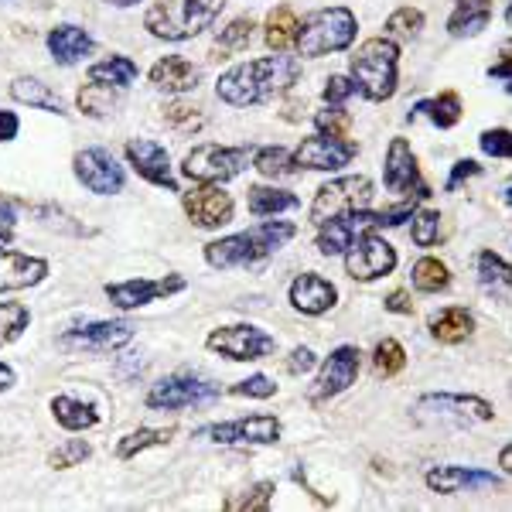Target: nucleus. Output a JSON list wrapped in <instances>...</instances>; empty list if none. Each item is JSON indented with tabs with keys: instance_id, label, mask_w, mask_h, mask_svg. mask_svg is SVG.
<instances>
[{
	"instance_id": "obj_29",
	"label": "nucleus",
	"mask_w": 512,
	"mask_h": 512,
	"mask_svg": "<svg viewBox=\"0 0 512 512\" xmlns=\"http://www.w3.org/2000/svg\"><path fill=\"white\" fill-rule=\"evenodd\" d=\"M297 205H301V198L277 185H250V192H246V209H250L253 219H277L297 209Z\"/></svg>"
},
{
	"instance_id": "obj_57",
	"label": "nucleus",
	"mask_w": 512,
	"mask_h": 512,
	"mask_svg": "<svg viewBox=\"0 0 512 512\" xmlns=\"http://www.w3.org/2000/svg\"><path fill=\"white\" fill-rule=\"evenodd\" d=\"M21 134V117L18 110H0V144H11Z\"/></svg>"
},
{
	"instance_id": "obj_60",
	"label": "nucleus",
	"mask_w": 512,
	"mask_h": 512,
	"mask_svg": "<svg viewBox=\"0 0 512 512\" xmlns=\"http://www.w3.org/2000/svg\"><path fill=\"white\" fill-rule=\"evenodd\" d=\"M499 465H502V472L512 475V444H506V448L499 451Z\"/></svg>"
},
{
	"instance_id": "obj_15",
	"label": "nucleus",
	"mask_w": 512,
	"mask_h": 512,
	"mask_svg": "<svg viewBox=\"0 0 512 512\" xmlns=\"http://www.w3.org/2000/svg\"><path fill=\"white\" fill-rule=\"evenodd\" d=\"M185 291V277L181 274H164L158 280L151 277H130V280H117V284H106L103 294L106 301L117 311H137L151 301H161V297H175Z\"/></svg>"
},
{
	"instance_id": "obj_61",
	"label": "nucleus",
	"mask_w": 512,
	"mask_h": 512,
	"mask_svg": "<svg viewBox=\"0 0 512 512\" xmlns=\"http://www.w3.org/2000/svg\"><path fill=\"white\" fill-rule=\"evenodd\" d=\"M11 239H14V226H4V222H0V246L11 243Z\"/></svg>"
},
{
	"instance_id": "obj_13",
	"label": "nucleus",
	"mask_w": 512,
	"mask_h": 512,
	"mask_svg": "<svg viewBox=\"0 0 512 512\" xmlns=\"http://www.w3.org/2000/svg\"><path fill=\"white\" fill-rule=\"evenodd\" d=\"M219 396V386L212 379H202L195 373H175L164 376L147 390V407L151 410H185V407H202Z\"/></svg>"
},
{
	"instance_id": "obj_36",
	"label": "nucleus",
	"mask_w": 512,
	"mask_h": 512,
	"mask_svg": "<svg viewBox=\"0 0 512 512\" xmlns=\"http://www.w3.org/2000/svg\"><path fill=\"white\" fill-rule=\"evenodd\" d=\"M161 120L168 123L171 130H178V134L192 137L205 127V106L192 103V99L171 96L168 103L161 106Z\"/></svg>"
},
{
	"instance_id": "obj_11",
	"label": "nucleus",
	"mask_w": 512,
	"mask_h": 512,
	"mask_svg": "<svg viewBox=\"0 0 512 512\" xmlns=\"http://www.w3.org/2000/svg\"><path fill=\"white\" fill-rule=\"evenodd\" d=\"M123 164H127L137 178H144L147 185L164 188V192H181L175 161H171L168 147L158 144V140L130 137L127 144H123Z\"/></svg>"
},
{
	"instance_id": "obj_62",
	"label": "nucleus",
	"mask_w": 512,
	"mask_h": 512,
	"mask_svg": "<svg viewBox=\"0 0 512 512\" xmlns=\"http://www.w3.org/2000/svg\"><path fill=\"white\" fill-rule=\"evenodd\" d=\"M103 4H110V7H137L140 0H103Z\"/></svg>"
},
{
	"instance_id": "obj_22",
	"label": "nucleus",
	"mask_w": 512,
	"mask_h": 512,
	"mask_svg": "<svg viewBox=\"0 0 512 512\" xmlns=\"http://www.w3.org/2000/svg\"><path fill=\"white\" fill-rule=\"evenodd\" d=\"M287 301H291V308L301 311V315L321 318L338 304V287L332 284V280L321 277V274H297L291 280Z\"/></svg>"
},
{
	"instance_id": "obj_43",
	"label": "nucleus",
	"mask_w": 512,
	"mask_h": 512,
	"mask_svg": "<svg viewBox=\"0 0 512 512\" xmlns=\"http://www.w3.org/2000/svg\"><path fill=\"white\" fill-rule=\"evenodd\" d=\"M403 369H407V349H403V342H396V338H383V342H376L373 373L379 379H393V376H400Z\"/></svg>"
},
{
	"instance_id": "obj_31",
	"label": "nucleus",
	"mask_w": 512,
	"mask_h": 512,
	"mask_svg": "<svg viewBox=\"0 0 512 512\" xmlns=\"http://www.w3.org/2000/svg\"><path fill=\"white\" fill-rule=\"evenodd\" d=\"M253 35H256V21L246 18V14H239L226 24V28L219 31L216 41H212L209 48V62H226L229 55H239L246 52V48L253 45Z\"/></svg>"
},
{
	"instance_id": "obj_52",
	"label": "nucleus",
	"mask_w": 512,
	"mask_h": 512,
	"mask_svg": "<svg viewBox=\"0 0 512 512\" xmlns=\"http://www.w3.org/2000/svg\"><path fill=\"white\" fill-rule=\"evenodd\" d=\"M355 93H359V89H355L352 76H342V72H335V76H328V79H325L321 99H325V106H345Z\"/></svg>"
},
{
	"instance_id": "obj_41",
	"label": "nucleus",
	"mask_w": 512,
	"mask_h": 512,
	"mask_svg": "<svg viewBox=\"0 0 512 512\" xmlns=\"http://www.w3.org/2000/svg\"><path fill=\"white\" fill-rule=\"evenodd\" d=\"M424 24H427V14L420 11V7H396L390 18H386V38H393L396 45L414 41L424 35Z\"/></svg>"
},
{
	"instance_id": "obj_18",
	"label": "nucleus",
	"mask_w": 512,
	"mask_h": 512,
	"mask_svg": "<svg viewBox=\"0 0 512 512\" xmlns=\"http://www.w3.org/2000/svg\"><path fill=\"white\" fill-rule=\"evenodd\" d=\"M359 369H362V352L359 345H338V349L321 362L315 383H311V403H325L332 396L345 393L349 386L359 379Z\"/></svg>"
},
{
	"instance_id": "obj_37",
	"label": "nucleus",
	"mask_w": 512,
	"mask_h": 512,
	"mask_svg": "<svg viewBox=\"0 0 512 512\" xmlns=\"http://www.w3.org/2000/svg\"><path fill=\"white\" fill-rule=\"evenodd\" d=\"M76 110L89 120H106L117 110V89L99 86V82H86L76 93Z\"/></svg>"
},
{
	"instance_id": "obj_33",
	"label": "nucleus",
	"mask_w": 512,
	"mask_h": 512,
	"mask_svg": "<svg viewBox=\"0 0 512 512\" xmlns=\"http://www.w3.org/2000/svg\"><path fill=\"white\" fill-rule=\"evenodd\" d=\"M297 24L301 18L294 14V7L287 4H277L274 11L267 14V21H263V41H267V48L274 55H287L294 48V38H297Z\"/></svg>"
},
{
	"instance_id": "obj_47",
	"label": "nucleus",
	"mask_w": 512,
	"mask_h": 512,
	"mask_svg": "<svg viewBox=\"0 0 512 512\" xmlns=\"http://www.w3.org/2000/svg\"><path fill=\"white\" fill-rule=\"evenodd\" d=\"M270 499H274V482H256L250 489H243L233 499H226V509L236 512H267Z\"/></svg>"
},
{
	"instance_id": "obj_58",
	"label": "nucleus",
	"mask_w": 512,
	"mask_h": 512,
	"mask_svg": "<svg viewBox=\"0 0 512 512\" xmlns=\"http://www.w3.org/2000/svg\"><path fill=\"white\" fill-rule=\"evenodd\" d=\"M0 222H4V226H18V205L7 195H0Z\"/></svg>"
},
{
	"instance_id": "obj_12",
	"label": "nucleus",
	"mask_w": 512,
	"mask_h": 512,
	"mask_svg": "<svg viewBox=\"0 0 512 512\" xmlns=\"http://www.w3.org/2000/svg\"><path fill=\"white\" fill-rule=\"evenodd\" d=\"M72 175L93 195H120L127 188V168L106 147H82L72 154Z\"/></svg>"
},
{
	"instance_id": "obj_20",
	"label": "nucleus",
	"mask_w": 512,
	"mask_h": 512,
	"mask_svg": "<svg viewBox=\"0 0 512 512\" xmlns=\"http://www.w3.org/2000/svg\"><path fill=\"white\" fill-rule=\"evenodd\" d=\"M417 410L434 414V417L468 420V424H475V420L489 424V420H495L492 403L482 400V396H475V393H427V396H420Z\"/></svg>"
},
{
	"instance_id": "obj_17",
	"label": "nucleus",
	"mask_w": 512,
	"mask_h": 512,
	"mask_svg": "<svg viewBox=\"0 0 512 512\" xmlns=\"http://www.w3.org/2000/svg\"><path fill=\"white\" fill-rule=\"evenodd\" d=\"M181 209H185V216L195 229H222L236 216L233 195L222 185H195L188 192H181Z\"/></svg>"
},
{
	"instance_id": "obj_2",
	"label": "nucleus",
	"mask_w": 512,
	"mask_h": 512,
	"mask_svg": "<svg viewBox=\"0 0 512 512\" xmlns=\"http://www.w3.org/2000/svg\"><path fill=\"white\" fill-rule=\"evenodd\" d=\"M297 236L291 219H263L256 226L233 236H219L205 246V263L212 270H233V267H256L280 246H287Z\"/></svg>"
},
{
	"instance_id": "obj_63",
	"label": "nucleus",
	"mask_w": 512,
	"mask_h": 512,
	"mask_svg": "<svg viewBox=\"0 0 512 512\" xmlns=\"http://www.w3.org/2000/svg\"><path fill=\"white\" fill-rule=\"evenodd\" d=\"M502 198H506V205H509V209H512V185L506 188V192H502Z\"/></svg>"
},
{
	"instance_id": "obj_26",
	"label": "nucleus",
	"mask_w": 512,
	"mask_h": 512,
	"mask_svg": "<svg viewBox=\"0 0 512 512\" xmlns=\"http://www.w3.org/2000/svg\"><path fill=\"white\" fill-rule=\"evenodd\" d=\"M492 11V0H454V11L444 28L451 38H475L492 24Z\"/></svg>"
},
{
	"instance_id": "obj_53",
	"label": "nucleus",
	"mask_w": 512,
	"mask_h": 512,
	"mask_svg": "<svg viewBox=\"0 0 512 512\" xmlns=\"http://www.w3.org/2000/svg\"><path fill=\"white\" fill-rule=\"evenodd\" d=\"M478 175H485V168L478 161H472V158H461L458 164H454V168L448 171V192H458L461 185H465V181H472V178H478Z\"/></svg>"
},
{
	"instance_id": "obj_59",
	"label": "nucleus",
	"mask_w": 512,
	"mask_h": 512,
	"mask_svg": "<svg viewBox=\"0 0 512 512\" xmlns=\"http://www.w3.org/2000/svg\"><path fill=\"white\" fill-rule=\"evenodd\" d=\"M14 379H18V376H14V369H11V366H4V362H0V393H7V390H11V386H14Z\"/></svg>"
},
{
	"instance_id": "obj_55",
	"label": "nucleus",
	"mask_w": 512,
	"mask_h": 512,
	"mask_svg": "<svg viewBox=\"0 0 512 512\" xmlns=\"http://www.w3.org/2000/svg\"><path fill=\"white\" fill-rule=\"evenodd\" d=\"M485 76H489L492 82H499L506 93H512V55H502L499 62H492L489 69H485Z\"/></svg>"
},
{
	"instance_id": "obj_34",
	"label": "nucleus",
	"mask_w": 512,
	"mask_h": 512,
	"mask_svg": "<svg viewBox=\"0 0 512 512\" xmlns=\"http://www.w3.org/2000/svg\"><path fill=\"white\" fill-rule=\"evenodd\" d=\"M475 274H478V284H482L485 291L509 297L512 301V263L506 260V256H499L495 250H482L475 256Z\"/></svg>"
},
{
	"instance_id": "obj_42",
	"label": "nucleus",
	"mask_w": 512,
	"mask_h": 512,
	"mask_svg": "<svg viewBox=\"0 0 512 512\" xmlns=\"http://www.w3.org/2000/svg\"><path fill=\"white\" fill-rule=\"evenodd\" d=\"M253 168L260 171L263 178H287L294 175V151L280 144H267V147H256L253 151Z\"/></svg>"
},
{
	"instance_id": "obj_46",
	"label": "nucleus",
	"mask_w": 512,
	"mask_h": 512,
	"mask_svg": "<svg viewBox=\"0 0 512 512\" xmlns=\"http://www.w3.org/2000/svg\"><path fill=\"white\" fill-rule=\"evenodd\" d=\"M89 458H93V444L82 441V437H69V441L59 444V448L48 454V465H52L55 472H65V468L86 465Z\"/></svg>"
},
{
	"instance_id": "obj_32",
	"label": "nucleus",
	"mask_w": 512,
	"mask_h": 512,
	"mask_svg": "<svg viewBox=\"0 0 512 512\" xmlns=\"http://www.w3.org/2000/svg\"><path fill=\"white\" fill-rule=\"evenodd\" d=\"M52 417H55V424L65 427V431H72V434L93 431V427L99 424V414H96L93 403L79 400V396H72V393L55 396V400H52Z\"/></svg>"
},
{
	"instance_id": "obj_56",
	"label": "nucleus",
	"mask_w": 512,
	"mask_h": 512,
	"mask_svg": "<svg viewBox=\"0 0 512 512\" xmlns=\"http://www.w3.org/2000/svg\"><path fill=\"white\" fill-rule=\"evenodd\" d=\"M390 315H414V301H410V291L396 287L393 294H386V304H383Z\"/></svg>"
},
{
	"instance_id": "obj_28",
	"label": "nucleus",
	"mask_w": 512,
	"mask_h": 512,
	"mask_svg": "<svg viewBox=\"0 0 512 512\" xmlns=\"http://www.w3.org/2000/svg\"><path fill=\"white\" fill-rule=\"evenodd\" d=\"M417 117H427L437 130H454L461 123V117H465V103H461V96L454 93V89H444V93L414 103L410 120H417Z\"/></svg>"
},
{
	"instance_id": "obj_7",
	"label": "nucleus",
	"mask_w": 512,
	"mask_h": 512,
	"mask_svg": "<svg viewBox=\"0 0 512 512\" xmlns=\"http://www.w3.org/2000/svg\"><path fill=\"white\" fill-rule=\"evenodd\" d=\"M250 168V147L195 144L181 161V175L195 185H226Z\"/></svg>"
},
{
	"instance_id": "obj_5",
	"label": "nucleus",
	"mask_w": 512,
	"mask_h": 512,
	"mask_svg": "<svg viewBox=\"0 0 512 512\" xmlns=\"http://www.w3.org/2000/svg\"><path fill=\"white\" fill-rule=\"evenodd\" d=\"M359 38V18L349 7H318L297 24L294 52L301 59H328V55L349 52Z\"/></svg>"
},
{
	"instance_id": "obj_30",
	"label": "nucleus",
	"mask_w": 512,
	"mask_h": 512,
	"mask_svg": "<svg viewBox=\"0 0 512 512\" xmlns=\"http://www.w3.org/2000/svg\"><path fill=\"white\" fill-rule=\"evenodd\" d=\"M431 338L441 345H461L475 335V315L468 308H444L431 318Z\"/></svg>"
},
{
	"instance_id": "obj_1",
	"label": "nucleus",
	"mask_w": 512,
	"mask_h": 512,
	"mask_svg": "<svg viewBox=\"0 0 512 512\" xmlns=\"http://www.w3.org/2000/svg\"><path fill=\"white\" fill-rule=\"evenodd\" d=\"M301 79V62L294 55H263L253 62L229 65L216 82V96L233 110H250L294 86Z\"/></svg>"
},
{
	"instance_id": "obj_39",
	"label": "nucleus",
	"mask_w": 512,
	"mask_h": 512,
	"mask_svg": "<svg viewBox=\"0 0 512 512\" xmlns=\"http://www.w3.org/2000/svg\"><path fill=\"white\" fill-rule=\"evenodd\" d=\"M171 441H175V427H137L134 434L120 437L117 458L120 461H134L140 451L161 448V444H171Z\"/></svg>"
},
{
	"instance_id": "obj_49",
	"label": "nucleus",
	"mask_w": 512,
	"mask_h": 512,
	"mask_svg": "<svg viewBox=\"0 0 512 512\" xmlns=\"http://www.w3.org/2000/svg\"><path fill=\"white\" fill-rule=\"evenodd\" d=\"M311 123H315V134H325V137H349V113H345V106H325V110H318L315 117H311Z\"/></svg>"
},
{
	"instance_id": "obj_38",
	"label": "nucleus",
	"mask_w": 512,
	"mask_h": 512,
	"mask_svg": "<svg viewBox=\"0 0 512 512\" xmlns=\"http://www.w3.org/2000/svg\"><path fill=\"white\" fill-rule=\"evenodd\" d=\"M355 233V219H332V222H321L318 226V236H315V246L321 250V256H345V250L352 246Z\"/></svg>"
},
{
	"instance_id": "obj_3",
	"label": "nucleus",
	"mask_w": 512,
	"mask_h": 512,
	"mask_svg": "<svg viewBox=\"0 0 512 512\" xmlns=\"http://www.w3.org/2000/svg\"><path fill=\"white\" fill-rule=\"evenodd\" d=\"M226 0H154L144 14L147 35L158 41H192L222 18Z\"/></svg>"
},
{
	"instance_id": "obj_23",
	"label": "nucleus",
	"mask_w": 512,
	"mask_h": 512,
	"mask_svg": "<svg viewBox=\"0 0 512 512\" xmlns=\"http://www.w3.org/2000/svg\"><path fill=\"white\" fill-rule=\"evenodd\" d=\"M424 485L434 495H458V492H475V489H495L499 475L482 472V468H465V465H434L424 475Z\"/></svg>"
},
{
	"instance_id": "obj_4",
	"label": "nucleus",
	"mask_w": 512,
	"mask_h": 512,
	"mask_svg": "<svg viewBox=\"0 0 512 512\" xmlns=\"http://www.w3.org/2000/svg\"><path fill=\"white\" fill-rule=\"evenodd\" d=\"M349 76L369 103H386L400 86V45L393 38H366L355 48Z\"/></svg>"
},
{
	"instance_id": "obj_6",
	"label": "nucleus",
	"mask_w": 512,
	"mask_h": 512,
	"mask_svg": "<svg viewBox=\"0 0 512 512\" xmlns=\"http://www.w3.org/2000/svg\"><path fill=\"white\" fill-rule=\"evenodd\" d=\"M373 192L376 185L369 175H342L325 181L318 188L315 202H311V222L321 226V222H332V219H352L355 212L373 205Z\"/></svg>"
},
{
	"instance_id": "obj_51",
	"label": "nucleus",
	"mask_w": 512,
	"mask_h": 512,
	"mask_svg": "<svg viewBox=\"0 0 512 512\" xmlns=\"http://www.w3.org/2000/svg\"><path fill=\"white\" fill-rule=\"evenodd\" d=\"M229 393H233V396H250V400H270V396H277V383L270 376L256 373V376L239 379L236 386H229Z\"/></svg>"
},
{
	"instance_id": "obj_19",
	"label": "nucleus",
	"mask_w": 512,
	"mask_h": 512,
	"mask_svg": "<svg viewBox=\"0 0 512 512\" xmlns=\"http://www.w3.org/2000/svg\"><path fill=\"white\" fill-rule=\"evenodd\" d=\"M195 437L216 444H277L280 441V420L274 414L260 417H243V420H226V424H205L198 427Z\"/></svg>"
},
{
	"instance_id": "obj_8",
	"label": "nucleus",
	"mask_w": 512,
	"mask_h": 512,
	"mask_svg": "<svg viewBox=\"0 0 512 512\" xmlns=\"http://www.w3.org/2000/svg\"><path fill=\"white\" fill-rule=\"evenodd\" d=\"M396 263H400V253L393 250V243L379 233V229H362V233H355L352 246L345 250V274L352 280H359V284H369V280L393 274Z\"/></svg>"
},
{
	"instance_id": "obj_40",
	"label": "nucleus",
	"mask_w": 512,
	"mask_h": 512,
	"mask_svg": "<svg viewBox=\"0 0 512 512\" xmlns=\"http://www.w3.org/2000/svg\"><path fill=\"white\" fill-rule=\"evenodd\" d=\"M410 280H414V287L420 294H441L451 287V270H448V263H441L437 256H420L414 263V270H410Z\"/></svg>"
},
{
	"instance_id": "obj_24",
	"label": "nucleus",
	"mask_w": 512,
	"mask_h": 512,
	"mask_svg": "<svg viewBox=\"0 0 512 512\" xmlns=\"http://www.w3.org/2000/svg\"><path fill=\"white\" fill-rule=\"evenodd\" d=\"M48 260L45 256H31L21 250H0V291H28L38 287L48 277Z\"/></svg>"
},
{
	"instance_id": "obj_54",
	"label": "nucleus",
	"mask_w": 512,
	"mask_h": 512,
	"mask_svg": "<svg viewBox=\"0 0 512 512\" xmlns=\"http://www.w3.org/2000/svg\"><path fill=\"white\" fill-rule=\"evenodd\" d=\"M315 362H318L315 349H308V345H297V349L284 359V369L291 376H304V373H311V369H315Z\"/></svg>"
},
{
	"instance_id": "obj_14",
	"label": "nucleus",
	"mask_w": 512,
	"mask_h": 512,
	"mask_svg": "<svg viewBox=\"0 0 512 512\" xmlns=\"http://www.w3.org/2000/svg\"><path fill=\"white\" fill-rule=\"evenodd\" d=\"M205 349L233 362H256V359H270L277 345L274 338L256 325H222L205 338Z\"/></svg>"
},
{
	"instance_id": "obj_35",
	"label": "nucleus",
	"mask_w": 512,
	"mask_h": 512,
	"mask_svg": "<svg viewBox=\"0 0 512 512\" xmlns=\"http://www.w3.org/2000/svg\"><path fill=\"white\" fill-rule=\"evenodd\" d=\"M140 79V69L130 55H106L89 65V82H99V86L110 89H130Z\"/></svg>"
},
{
	"instance_id": "obj_45",
	"label": "nucleus",
	"mask_w": 512,
	"mask_h": 512,
	"mask_svg": "<svg viewBox=\"0 0 512 512\" xmlns=\"http://www.w3.org/2000/svg\"><path fill=\"white\" fill-rule=\"evenodd\" d=\"M410 239H414L420 250H431V246L441 243V212L417 209L414 216H410Z\"/></svg>"
},
{
	"instance_id": "obj_44",
	"label": "nucleus",
	"mask_w": 512,
	"mask_h": 512,
	"mask_svg": "<svg viewBox=\"0 0 512 512\" xmlns=\"http://www.w3.org/2000/svg\"><path fill=\"white\" fill-rule=\"evenodd\" d=\"M31 325V311L18 301H0V349L14 345L18 338L28 332Z\"/></svg>"
},
{
	"instance_id": "obj_27",
	"label": "nucleus",
	"mask_w": 512,
	"mask_h": 512,
	"mask_svg": "<svg viewBox=\"0 0 512 512\" xmlns=\"http://www.w3.org/2000/svg\"><path fill=\"white\" fill-rule=\"evenodd\" d=\"M11 99L21 106H31V110H45L52 117H65V99L55 93L48 82H41L38 76H18L11 82Z\"/></svg>"
},
{
	"instance_id": "obj_9",
	"label": "nucleus",
	"mask_w": 512,
	"mask_h": 512,
	"mask_svg": "<svg viewBox=\"0 0 512 512\" xmlns=\"http://www.w3.org/2000/svg\"><path fill=\"white\" fill-rule=\"evenodd\" d=\"M383 185H386V192H393L400 198H417V202H427V198L434 195L431 185H427V178L420 175L417 154L407 137H393L390 144H386Z\"/></svg>"
},
{
	"instance_id": "obj_16",
	"label": "nucleus",
	"mask_w": 512,
	"mask_h": 512,
	"mask_svg": "<svg viewBox=\"0 0 512 512\" xmlns=\"http://www.w3.org/2000/svg\"><path fill=\"white\" fill-rule=\"evenodd\" d=\"M359 158V144L349 137H304L294 151L297 171H342Z\"/></svg>"
},
{
	"instance_id": "obj_25",
	"label": "nucleus",
	"mask_w": 512,
	"mask_h": 512,
	"mask_svg": "<svg viewBox=\"0 0 512 512\" xmlns=\"http://www.w3.org/2000/svg\"><path fill=\"white\" fill-rule=\"evenodd\" d=\"M45 48L55 65L69 69V65H79L82 59H89L96 52V38L82 24H55L45 35Z\"/></svg>"
},
{
	"instance_id": "obj_50",
	"label": "nucleus",
	"mask_w": 512,
	"mask_h": 512,
	"mask_svg": "<svg viewBox=\"0 0 512 512\" xmlns=\"http://www.w3.org/2000/svg\"><path fill=\"white\" fill-rule=\"evenodd\" d=\"M478 147H482L485 158L495 161H512V130L509 127H489L478 137Z\"/></svg>"
},
{
	"instance_id": "obj_10",
	"label": "nucleus",
	"mask_w": 512,
	"mask_h": 512,
	"mask_svg": "<svg viewBox=\"0 0 512 512\" xmlns=\"http://www.w3.org/2000/svg\"><path fill=\"white\" fill-rule=\"evenodd\" d=\"M137 325L120 318H106V321H89V325H79L72 332L59 335V345L72 355H113L120 352L123 345H130Z\"/></svg>"
},
{
	"instance_id": "obj_48",
	"label": "nucleus",
	"mask_w": 512,
	"mask_h": 512,
	"mask_svg": "<svg viewBox=\"0 0 512 512\" xmlns=\"http://www.w3.org/2000/svg\"><path fill=\"white\" fill-rule=\"evenodd\" d=\"M35 216H38V222L52 226L55 233H69V236H93L96 233V229L79 226V222L72 219L69 212H62L59 205H35Z\"/></svg>"
},
{
	"instance_id": "obj_64",
	"label": "nucleus",
	"mask_w": 512,
	"mask_h": 512,
	"mask_svg": "<svg viewBox=\"0 0 512 512\" xmlns=\"http://www.w3.org/2000/svg\"><path fill=\"white\" fill-rule=\"evenodd\" d=\"M506 24L512 28V0H509V7H506Z\"/></svg>"
},
{
	"instance_id": "obj_21",
	"label": "nucleus",
	"mask_w": 512,
	"mask_h": 512,
	"mask_svg": "<svg viewBox=\"0 0 512 512\" xmlns=\"http://www.w3.org/2000/svg\"><path fill=\"white\" fill-rule=\"evenodd\" d=\"M202 65L181 59V55H161L158 62L147 69V82L164 96H188L192 89L202 86Z\"/></svg>"
}]
</instances>
